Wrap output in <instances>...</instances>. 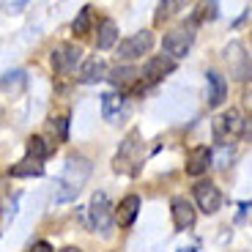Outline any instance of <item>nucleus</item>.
<instances>
[{
  "label": "nucleus",
  "instance_id": "obj_11",
  "mask_svg": "<svg viewBox=\"0 0 252 252\" xmlns=\"http://www.w3.org/2000/svg\"><path fill=\"white\" fill-rule=\"evenodd\" d=\"M176 69V58L170 55H154L151 61L145 63V69H143V77L148 85H154V82L164 80V77L170 74V71Z\"/></svg>",
  "mask_w": 252,
  "mask_h": 252
},
{
  "label": "nucleus",
  "instance_id": "obj_6",
  "mask_svg": "<svg viewBox=\"0 0 252 252\" xmlns=\"http://www.w3.org/2000/svg\"><path fill=\"white\" fill-rule=\"evenodd\" d=\"M192 41H195L192 28H173V31L164 36L162 47L170 58H184L189 52V47H192Z\"/></svg>",
  "mask_w": 252,
  "mask_h": 252
},
{
  "label": "nucleus",
  "instance_id": "obj_28",
  "mask_svg": "<svg viewBox=\"0 0 252 252\" xmlns=\"http://www.w3.org/2000/svg\"><path fill=\"white\" fill-rule=\"evenodd\" d=\"M61 252H82V250H77V247H66V250H61Z\"/></svg>",
  "mask_w": 252,
  "mask_h": 252
},
{
  "label": "nucleus",
  "instance_id": "obj_26",
  "mask_svg": "<svg viewBox=\"0 0 252 252\" xmlns=\"http://www.w3.org/2000/svg\"><path fill=\"white\" fill-rule=\"evenodd\" d=\"M28 252H52V247L47 244V241H36V244H33Z\"/></svg>",
  "mask_w": 252,
  "mask_h": 252
},
{
  "label": "nucleus",
  "instance_id": "obj_19",
  "mask_svg": "<svg viewBox=\"0 0 252 252\" xmlns=\"http://www.w3.org/2000/svg\"><path fill=\"white\" fill-rule=\"evenodd\" d=\"M25 71L22 69H14V71H6V74L0 77V91H8V94H22L25 91Z\"/></svg>",
  "mask_w": 252,
  "mask_h": 252
},
{
  "label": "nucleus",
  "instance_id": "obj_12",
  "mask_svg": "<svg viewBox=\"0 0 252 252\" xmlns=\"http://www.w3.org/2000/svg\"><path fill=\"white\" fill-rule=\"evenodd\" d=\"M206 101H208V107H220L222 101H225L227 96V82L225 77L220 74V71H208L206 74Z\"/></svg>",
  "mask_w": 252,
  "mask_h": 252
},
{
  "label": "nucleus",
  "instance_id": "obj_1",
  "mask_svg": "<svg viewBox=\"0 0 252 252\" xmlns=\"http://www.w3.org/2000/svg\"><path fill=\"white\" fill-rule=\"evenodd\" d=\"M91 176V162L85 157H69V162H66V167H63V176L61 181H58V195L55 200L58 203H66V200H74L77 195H80L82 184L88 181Z\"/></svg>",
  "mask_w": 252,
  "mask_h": 252
},
{
  "label": "nucleus",
  "instance_id": "obj_16",
  "mask_svg": "<svg viewBox=\"0 0 252 252\" xmlns=\"http://www.w3.org/2000/svg\"><path fill=\"white\" fill-rule=\"evenodd\" d=\"M41 173H44V164H41V159H33V157H25L22 162L8 167V176L14 178H38Z\"/></svg>",
  "mask_w": 252,
  "mask_h": 252
},
{
  "label": "nucleus",
  "instance_id": "obj_4",
  "mask_svg": "<svg viewBox=\"0 0 252 252\" xmlns=\"http://www.w3.org/2000/svg\"><path fill=\"white\" fill-rule=\"evenodd\" d=\"M151 44H154L151 31H137V33H132L129 38H124V41L118 44V58H121V61H134V58H143L145 52L151 50Z\"/></svg>",
  "mask_w": 252,
  "mask_h": 252
},
{
  "label": "nucleus",
  "instance_id": "obj_3",
  "mask_svg": "<svg viewBox=\"0 0 252 252\" xmlns=\"http://www.w3.org/2000/svg\"><path fill=\"white\" fill-rule=\"evenodd\" d=\"M137 140H140V132H137V129H132L129 137L121 143V151H118V157H115V162H113L118 173H137L140 148H143V143H137Z\"/></svg>",
  "mask_w": 252,
  "mask_h": 252
},
{
  "label": "nucleus",
  "instance_id": "obj_8",
  "mask_svg": "<svg viewBox=\"0 0 252 252\" xmlns=\"http://www.w3.org/2000/svg\"><path fill=\"white\" fill-rule=\"evenodd\" d=\"M195 203L203 214H217L222 206V195L220 189L214 187L211 181H197L195 184Z\"/></svg>",
  "mask_w": 252,
  "mask_h": 252
},
{
  "label": "nucleus",
  "instance_id": "obj_9",
  "mask_svg": "<svg viewBox=\"0 0 252 252\" xmlns=\"http://www.w3.org/2000/svg\"><path fill=\"white\" fill-rule=\"evenodd\" d=\"M82 61V50L77 44H61L52 52V66L58 74H69L71 69H77V63Z\"/></svg>",
  "mask_w": 252,
  "mask_h": 252
},
{
  "label": "nucleus",
  "instance_id": "obj_21",
  "mask_svg": "<svg viewBox=\"0 0 252 252\" xmlns=\"http://www.w3.org/2000/svg\"><path fill=\"white\" fill-rule=\"evenodd\" d=\"M121 107H124V96L115 94V91H110V94L101 96V115L107 121L115 118V113H121Z\"/></svg>",
  "mask_w": 252,
  "mask_h": 252
},
{
  "label": "nucleus",
  "instance_id": "obj_24",
  "mask_svg": "<svg viewBox=\"0 0 252 252\" xmlns=\"http://www.w3.org/2000/svg\"><path fill=\"white\" fill-rule=\"evenodd\" d=\"M52 129H58V140H66L69 137V118H66V115L55 118L52 121Z\"/></svg>",
  "mask_w": 252,
  "mask_h": 252
},
{
  "label": "nucleus",
  "instance_id": "obj_7",
  "mask_svg": "<svg viewBox=\"0 0 252 252\" xmlns=\"http://www.w3.org/2000/svg\"><path fill=\"white\" fill-rule=\"evenodd\" d=\"M214 134L220 140H233L244 134V121H241L239 110H225L222 115L214 118Z\"/></svg>",
  "mask_w": 252,
  "mask_h": 252
},
{
  "label": "nucleus",
  "instance_id": "obj_15",
  "mask_svg": "<svg viewBox=\"0 0 252 252\" xmlns=\"http://www.w3.org/2000/svg\"><path fill=\"white\" fill-rule=\"evenodd\" d=\"M140 214V197L137 195H126L124 200L118 203V208H115V222H118L121 227H129L134 220H137Z\"/></svg>",
  "mask_w": 252,
  "mask_h": 252
},
{
  "label": "nucleus",
  "instance_id": "obj_27",
  "mask_svg": "<svg viewBox=\"0 0 252 252\" xmlns=\"http://www.w3.org/2000/svg\"><path fill=\"white\" fill-rule=\"evenodd\" d=\"M244 107L252 113V88H247V91H244Z\"/></svg>",
  "mask_w": 252,
  "mask_h": 252
},
{
  "label": "nucleus",
  "instance_id": "obj_10",
  "mask_svg": "<svg viewBox=\"0 0 252 252\" xmlns=\"http://www.w3.org/2000/svg\"><path fill=\"white\" fill-rule=\"evenodd\" d=\"M170 214H173V225H176V230H189V227L195 225V206L187 200V197L176 195L170 200Z\"/></svg>",
  "mask_w": 252,
  "mask_h": 252
},
{
  "label": "nucleus",
  "instance_id": "obj_25",
  "mask_svg": "<svg viewBox=\"0 0 252 252\" xmlns=\"http://www.w3.org/2000/svg\"><path fill=\"white\" fill-rule=\"evenodd\" d=\"M28 6V0H3V11L6 14H19Z\"/></svg>",
  "mask_w": 252,
  "mask_h": 252
},
{
  "label": "nucleus",
  "instance_id": "obj_18",
  "mask_svg": "<svg viewBox=\"0 0 252 252\" xmlns=\"http://www.w3.org/2000/svg\"><path fill=\"white\" fill-rule=\"evenodd\" d=\"M115 41H118V28H115V22L113 19H101L99 33H96V47L99 50H110V47H115Z\"/></svg>",
  "mask_w": 252,
  "mask_h": 252
},
{
  "label": "nucleus",
  "instance_id": "obj_17",
  "mask_svg": "<svg viewBox=\"0 0 252 252\" xmlns=\"http://www.w3.org/2000/svg\"><path fill=\"white\" fill-rule=\"evenodd\" d=\"M140 77V71L134 69V66H115V69L107 71V80L113 82L115 88H129V85H134Z\"/></svg>",
  "mask_w": 252,
  "mask_h": 252
},
{
  "label": "nucleus",
  "instance_id": "obj_5",
  "mask_svg": "<svg viewBox=\"0 0 252 252\" xmlns=\"http://www.w3.org/2000/svg\"><path fill=\"white\" fill-rule=\"evenodd\" d=\"M88 214H91V225H94L96 230L110 233V227H113V208H110V200H107L104 192H94Z\"/></svg>",
  "mask_w": 252,
  "mask_h": 252
},
{
  "label": "nucleus",
  "instance_id": "obj_23",
  "mask_svg": "<svg viewBox=\"0 0 252 252\" xmlns=\"http://www.w3.org/2000/svg\"><path fill=\"white\" fill-rule=\"evenodd\" d=\"M187 3H189V0H162V3H159V19L178 14L184 6H187Z\"/></svg>",
  "mask_w": 252,
  "mask_h": 252
},
{
  "label": "nucleus",
  "instance_id": "obj_13",
  "mask_svg": "<svg viewBox=\"0 0 252 252\" xmlns=\"http://www.w3.org/2000/svg\"><path fill=\"white\" fill-rule=\"evenodd\" d=\"M77 80H80L82 85H94V82H99V80H107V66H104V61H101V58H88V61L80 66Z\"/></svg>",
  "mask_w": 252,
  "mask_h": 252
},
{
  "label": "nucleus",
  "instance_id": "obj_14",
  "mask_svg": "<svg viewBox=\"0 0 252 252\" xmlns=\"http://www.w3.org/2000/svg\"><path fill=\"white\" fill-rule=\"evenodd\" d=\"M211 151H208V145H197V148H192L187 157V173L189 176H203V173L208 170V164H211Z\"/></svg>",
  "mask_w": 252,
  "mask_h": 252
},
{
  "label": "nucleus",
  "instance_id": "obj_22",
  "mask_svg": "<svg viewBox=\"0 0 252 252\" xmlns=\"http://www.w3.org/2000/svg\"><path fill=\"white\" fill-rule=\"evenodd\" d=\"M91 25H94V8L85 6V8H80V14L74 17L71 31H74L77 36H85V33H91Z\"/></svg>",
  "mask_w": 252,
  "mask_h": 252
},
{
  "label": "nucleus",
  "instance_id": "obj_2",
  "mask_svg": "<svg viewBox=\"0 0 252 252\" xmlns=\"http://www.w3.org/2000/svg\"><path fill=\"white\" fill-rule=\"evenodd\" d=\"M225 63L233 80H239V82L252 80V58L247 55V47L241 41H230L225 47Z\"/></svg>",
  "mask_w": 252,
  "mask_h": 252
},
{
  "label": "nucleus",
  "instance_id": "obj_20",
  "mask_svg": "<svg viewBox=\"0 0 252 252\" xmlns=\"http://www.w3.org/2000/svg\"><path fill=\"white\" fill-rule=\"evenodd\" d=\"M52 151H55V145H52L47 137H41V134H36V137L28 140V157H33V159H47Z\"/></svg>",
  "mask_w": 252,
  "mask_h": 252
}]
</instances>
